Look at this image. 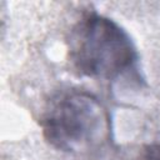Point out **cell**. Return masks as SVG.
Listing matches in <instances>:
<instances>
[{"label":"cell","instance_id":"1","mask_svg":"<svg viewBox=\"0 0 160 160\" xmlns=\"http://www.w3.org/2000/svg\"><path fill=\"white\" fill-rule=\"evenodd\" d=\"M69 60L82 76L116 81L139 78V54L128 31L112 19L95 11L84 14L68 38Z\"/></svg>","mask_w":160,"mask_h":160},{"label":"cell","instance_id":"2","mask_svg":"<svg viewBox=\"0 0 160 160\" xmlns=\"http://www.w3.org/2000/svg\"><path fill=\"white\" fill-rule=\"evenodd\" d=\"M40 126L50 146L70 154L96 150L111 138L108 109L84 90H65L52 96L44 108Z\"/></svg>","mask_w":160,"mask_h":160},{"label":"cell","instance_id":"3","mask_svg":"<svg viewBox=\"0 0 160 160\" xmlns=\"http://www.w3.org/2000/svg\"><path fill=\"white\" fill-rule=\"evenodd\" d=\"M139 160H160V142L145 145L140 151Z\"/></svg>","mask_w":160,"mask_h":160}]
</instances>
